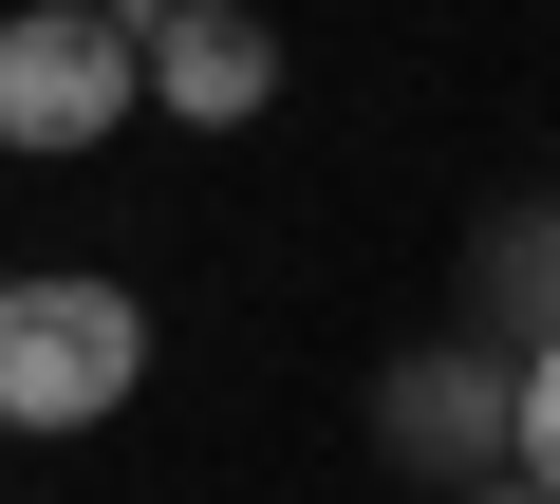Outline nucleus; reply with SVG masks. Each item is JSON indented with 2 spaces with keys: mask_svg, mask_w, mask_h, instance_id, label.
<instances>
[{
  "mask_svg": "<svg viewBox=\"0 0 560 504\" xmlns=\"http://www.w3.org/2000/svg\"><path fill=\"white\" fill-rule=\"evenodd\" d=\"M486 300L523 318V355L560 337V224H504V243H486Z\"/></svg>",
  "mask_w": 560,
  "mask_h": 504,
  "instance_id": "5",
  "label": "nucleus"
},
{
  "mask_svg": "<svg viewBox=\"0 0 560 504\" xmlns=\"http://www.w3.org/2000/svg\"><path fill=\"white\" fill-rule=\"evenodd\" d=\"M486 504H560V485H541V467H504V485H486Z\"/></svg>",
  "mask_w": 560,
  "mask_h": 504,
  "instance_id": "7",
  "label": "nucleus"
},
{
  "mask_svg": "<svg viewBox=\"0 0 560 504\" xmlns=\"http://www.w3.org/2000/svg\"><path fill=\"white\" fill-rule=\"evenodd\" d=\"M150 94L206 113V131H243V113L280 94V38L243 20V0H168V20H150Z\"/></svg>",
  "mask_w": 560,
  "mask_h": 504,
  "instance_id": "4",
  "label": "nucleus"
},
{
  "mask_svg": "<svg viewBox=\"0 0 560 504\" xmlns=\"http://www.w3.org/2000/svg\"><path fill=\"white\" fill-rule=\"evenodd\" d=\"M150 94V20L113 0H20L0 20V150H113Z\"/></svg>",
  "mask_w": 560,
  "mask_h": 504,
  "instance_id": "1",
  "label": "nucleus"
},
{
  "mask_svg": "<svg viewBox=\"0 0 560 504\" xmlns=\"http://www.w3.org/2000/svg\"><path fill=\"white\" fill-rule=\"evenodd\" d=\"M523 467H541V485H560V337H541V355H523Z\"/></svg>",
  "mask_w": 560,
  "mask_h": 504,
  "instance_id": "6",
  "label": "nucleus"
},
{
  "mask_svg": "<svg viewBox=\"0 0 560 504\" xmlns=\"http://www.w3.org/2000/svg\"><path fill=\"white\" fill-rule=\"evenodd\" d=\"M150 374V300L113 281H0V430H94Z\"/></svg>",
  "mask_w": 560,
  "mask_h": 504,
  "instance_id": "2",
  "label": "nucleus"
},
{
  "mask_svg": "<svg viewBox=\"0 0 560 504\" xmlns=\"http://www.w3.org/2000/svg\"><path fill=\"white\" fill-rule=\"evenodd\" d=\"M374 430L411 448V467H523V374L504 355H393V392H374Z\"/></svg>",
  "mask_w": 560,
  "mask_h": 504,
  "instance_id": "3",
  "label": "nucleus"
},
{
  "mask_svg": "<svg viewBox=\"0 0 560 504\" xmlns=\"http://www.w3.org/2000/svg\"><path fill=\"white\" fill-rule=\"evenodd\" d=\"M113 20H168V0H113Z\"/></svg>",
  "mask_w": 560,
  "mask_h": 504,
  "instance_id": "8",
  "label": "nucleus"
}]
</instances>
